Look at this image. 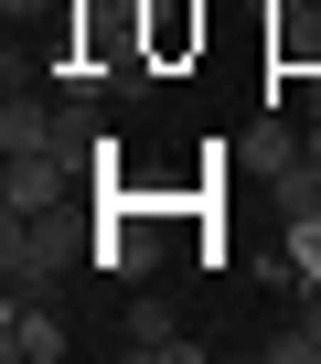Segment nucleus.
<instances>
[{
    "instance_id": "f257e3e1",
    "label": "nucleus",
    "mask_w": 321,
    "mask_h": 364,
    "mask_svg": "<svg viewBox=\"0 0 321 364\" xmlns=\"http://www.w3.org/2000/svg\"><path fill=\"white\" fill-rule=\"evenodd\" d=\"M86 257H97V247L65 225V204H54V215H0V279H11V289H43V300H54Z\"/></svg>"
},
{
    "instance_id": "f03ea898",
    "label": "nucleus",
    "mask_w": 321,
    "mask_h": 364,
    "mask_svg": "<svg viewBox=\"0 0 321 364\" xmlns=\"http://www.w3.org/2000/svg\"><path fill=\"white\" fill-rule=\"evenodd\" d=\"M65 311L43 300V289H11V300H0V353H11V364H65Z\"/></svg>"
},
{
    "instance_id": "7ed1b4c3",
    "label": "nucleus",
    "mask_w": 321,
    "mask_h": 364,
    "mask_svg": "<svg viewBox=\"0 0 321 364\" xmlns=\"http://www.w3.org/2000/svg\"><path fill=\"white\" fill-rule=\"evenodd\" d=\"M65 182H75L65 150H0V215H54Z\"/></svg>"
},
{
    "instance_id": "20e7f679",
    "label": "nucleus",
    "mask_w": 321,
    "mask_h": 364,
    "mask_svg": "<svg viewBox=\"0 0 321 364\" xmlns=\"http://www.w3.org/2000/svg\"><path fill=\"white\" fill-rule=\"evenodd\" d=\"M118 353H139V364H183V353H193V332L160 311V300H129V321H118Z\"/></svg>"
},
{
    "instance_id": "39448f33",
    "label": "nucleus",
    "mask_w": 321,
    "mask_h": 364,
    "mask_svg": "<svg viewBox=\"0 0 321 364\" xmlns=\"http://www.w3.org/2000/svg\"><path fill=\"white\" fill-rule=\"evenodd\" d=\"M54 150H65L75 171H107V161H118V139H107V118H97L86 97H65V118H54Z\"/></svg>"
},
{
    "instance_id": "423d86ee",
    "label": "nucleus",
    "mask_w": 321,
    "mask_h": 364,
    "mask_svg": "<svg viewBox=\"0 0 321 364\" xmlns=\"http://www.w3.org/2000/svg\"><path fill=\"white\" fill-rule=\"evenodd\" d=\"M150 215H129V204H107V236H97V268H118V279H150Z\"/></svg>"
},
{
    "instance_id": "0eeeda50",
    "label": "nucleus",
    "mask_w": 321,
    "mask_h": 364,
    "mask_svg": "<svg viewBox=\"0 0 321 364\" xmlns=\"http://www.w3.org/2000/svg\"><path fill=\"white\" fill-rule=\"evenodd\" d=\"M54 118H65V107H43V97L11 75V97H0V150H54Z\"/></svg>"
},
{
    "instance_id": "6e6552de",
    "label": "nucleus",
    "mask_w": 321,
    "mask_h": 364,
    "mask_svg": "<svg viewBox=\"0 0 321 364\" xmlns=\"http://www.w3.org/2000/svg\"><path fill=\"white\" fill-rule=\"evenodd\" d=\"M268 364H321V321H310V311H289V321L268 332Z\"/></svg>"
},
{
    "instance_id": "1a4fd4ad",
    "label": "nucleus",
    "mask_w": 321,
    "mask_h": 364,
    "mask_svg": "<svg viewBox=\"0 0 321 364\" xmlns=\"http://www.w3.org/2000/svg\"><path fill=\"white\" fill-rule=\"evenodd\" d=\"M0 11H11V33H22V22H43V11H54V0H0Z\"/></svg>"
}]
</instances>
